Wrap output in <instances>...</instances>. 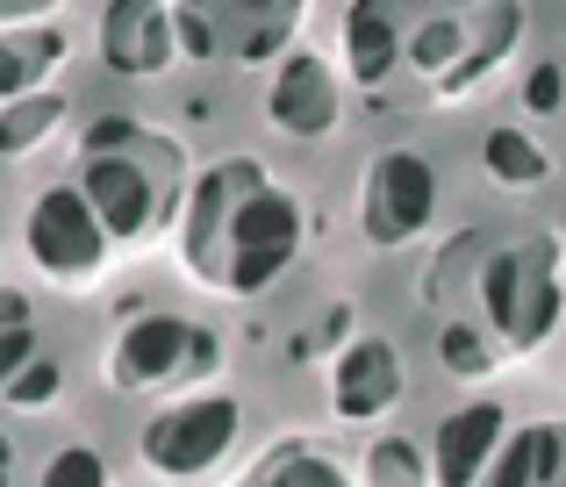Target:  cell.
Masks as SVG:
<instances>
[{
	"mask_svg": "<svg viewBox=\"0 0 566 487\" xmlns=\"http://www.w3.org/2000/svg\"><path fill=\"white\" fill-rule=\"evenodd\" d=\"M180 230H187L193 279L237 294V301L265 294L294 265V251H302V209H294V194H280L265 180L259 158L208 166L180 209Z\"/></svg>",
	"mask_w": 566,
	"mask_h": 487,
	"instance_id": "1",
	"label": "cell"
},
{
	"mask_svg": "<svg viewBox=\"0 0 566 487\" xmlns=\"http://www.w3.org/2000/svg\"><path fill=\"white\" fill-rule=\"evenodd\" d=\"M502 437H510V409L502 402H467L438 423L430 437V487H481L495 466Z\"/></svg>",
	"mask_w": 566,
	"mask_h": 487,
	"instance_id": "9",
	"label": "cell"
},
{
	"mask_svg": "<svg viewBox=\"0 0 566 487\" xmlns=\"http://www.w3.org/2000/svg\"><path fill=\"white\" fill-rule=\"evenodd\" d=\"M0 487H8V445H0Z\"/></svg>",
	"mask_w": 566,
	"mask_h": 487,
	"instance_id": "25",
	"label": "cell"
},
{
	"mask_svg": "<svg viewBox=\"0 0 566 487\" xmlns=\"http://www.w3.org/2000/svg\"><path fill=\"white\" fill-rule=\"evenodd\" d=\"M331 394H337V416L345 423H374L401 402V359L387 337H359V345L337 351L331 366Z\"/></svg>",
	"mask_w": 566,
	"mask_h": 487,
	"instance_id": "11",
	"label": "cell"
},
{
	"mask_svg": "<svg viewBox=\"0 0 566 487\" xmlns=\"http://www.w3.org/2000/svg\"><path fill=\"white\" fill-rule=\"evenodd\" d=\"M237 431H244V409H237L230 394H201V402H180V409L144 423L137 452H144L151 474L187 480V474H208V466L237 445Z\"/></svg>",
	"mask_w": 566,
	"mask_h": 487,
	"instance_id": "6",
	"label": "cell"
},
{
	"mask_svg": "<svg viewBox=\"0 0 566 487\" xmlns=\"http://www.w3.org/2000/svg\"><path fill=\"white\" fill-rule=\"evenodd\" d=\"M438 359H444V373H459V380H488V373H495L488 337L473 330V322H452V330L438 337Z\"/></svg>",
	"mask_w": 566,
	"mask_h": 487,
	"instance_id": "17",
	"label": "cell"
},
{
	"mask_svg": "<svg viewBox=\"0 0 566 487\" xmlns=\"http://www.w3.org/2000/svg\"><path fill=\"white\" fill-rule=\"evenodd\" d=\"M36 487H108V466H101L94 445H65V452H51Z\"/></svg>",
	"mask_w": 566,
	"mask_h": 487,
	"instance_id": "18",
	"label": "cell"
},
{
	"mask_svg": "<svg viewBox=\"0 0 566 487\" xmlns=\"http://www.w3.org/2000/svg\"><path fill=\"white\" fill-rule=\"evenodd\" d=\"M308 0H172L187 57H230V65H265L287 57V36L302 29Z\"/></svg>",
	"mask_w": 566,
	"mask_h": 487,
	"instance_id": "3",
	"label": "cell"
},
{
	"mask_svg": "<svg viewBox=\"0 0 566 487\" xmlns=\"http://www.w3.org/2000/svg\"><path fill=\"white\" fill-rule=\"evenodd\" d=\"M80 194H86V209L101 215L108 244H144L151 230H166L172 215L187 209L180 187H158V172L137 158V137L115 144V151H94V158H86Z\"/></svg>",
	"mask_w": 566,
	"mask_h": 487,
	"instance_id": "4",
	"label": "cell"
},
{
	"mask_svg": "<svg viewBox=\"0 0 566 487\" xmlns=\"http://www.w3.org/2000/svg\"><path fill=\"white\" fill-rule=\"evenodd\" d=\"M8 8H51V0H8Z\"/></svg>",
	"mask_w": 566,
	"mask_h": 487,
	"instance_id": "24",
	"label": "cell"
},
{
	"mask_svg": "<svg viewBox=\"0 0 566 487\" xmlns=\"http://www.w3.org/2000/svg\"><path fill=\"white\" fill-rule=\"evenodd\" d=\"M251 487H337L331 480V466H308V459H294V466H265Z\"/></svg>",
	"mask_w": 566,
	"mask_h": 487,
	"instance_id": "21",
	"label": "cell"
},
{
	"mask_svg": "<svg viewBox=\"0 0 566 487\" xmlns=\"http://www.w3.org/2000/svg\"><path fill=\"white\" fill-rule=\"evenodd\" d=\"M187 359H193V322H180V316H137L123 337H115L108 380H115V388H158V380L187 373Z\"/></svg>",
	"mask_w": 566,
	"mask_h": 487,
	"instance_id": "12",
	"label": "cell"
},
{
	"mask_svg": "<svg viewBox=\"0 0 566 487\" xmlns=\"http://www.w3.org/2000/svg\"><path fill=\"white\" fill-rule=\"evenodd\" d=\"M481 316L510 351H545L559 330V244L524 237L481 258Z\"/></svg>",
	"mask_w": 566,
	"mask_h": 487,
	"instance_id": "2",
	"label": "cell"
},
{
	"mask_svg": "<svg viewBox=\"0 0 566 487\" xmlns=\"http://www.w3.org/2000/svg\"><path fill=\"white\" fill-rule=\"evenodd\" d=\"M180 29H172V0H108L101 8V65L123 80H151L172 65Z\"/></svg>",
	"mask_w": 566,
	"mask_h": 487,
	"instance_id": "8",
	"label": "cell"
},
{
	"mask_svg": "<svg viewBox=\"0 0 566 487\" xmlns=\"http://www.w3.org/2000/svg\"><path fill=\"white\" fill-rule=\"evenodd\" d=\"M57 388H65V366H57V359H29V366H22V373H14L0 394H8L14 409H36V402H51Z\"/></svg>",
	"mask_w": 566,
	"mask_h": 487,
	"instance_id": "19",
	"label": "cell"
},
{
	"mask_svg": "<svg viewBox=\"0 0 566 487\" xmlns=\"http://www.w3.org/2000/svg\"><path fill=\"white\" fill-rule=\"evenodd\" d=\"M29 359H36V330H29V322H22V330H0V388H8Z\"/></svg>",
	"mask_w": 566,
	"mask_h": 487,
	"instance_id": "22",
	"label": "cell"
},
{
	"mask_svg": "<svg viewBox=\"0 0 566 487\" xmlns=\"http://www.w3.org/2000/svg\"><path fill=\"white\" fill-rule=\"evenodd\" d=\"M22 244H29V258H36V273H51L57 287H80V279H94L101 265H108V230L86 209L80 187L36 194V209H29V223H22Z\"/></svg>",
	"mask_w": 566,
	"mask_h": 487,
	"instance_id": "5",
	"label": "cell"
},
{
	"mask_svg": "<svg viewBox=\"0 0 566 487\" xmlns=\"http://www.w3.org/2000/svg\"><path fill=\"white\" fill-rule=\"evenodd\" d=\"M22 322H29V294L0 287V330H22Z\"/></svg>",
	"mask_w": 566,
	"mask_h": 487,
	"instance_id": "23",
	"label": "cell"
},
{
	"mask_svg": "<svg viewBox=\"0 0 566 487\" xmlns=\"http://www.w3.org/2000/svg\"><path fill=\"white\" fill-rule=\"evenodd\" d=\"M559 100H566V72H559V65H538V72L524 80V108H531V115H553Z\"/></svg>",
	"mask_w": 566,
	"mask_h": 487,
	"instance_id": "20",
	"label": "cell"
},
{
	"mask_svg": "<svg viewBox=\"0 0 566 487\" xmlns=\"http://www.w3.org/2000/svg\"><path fill=\"white\" fill-rule=\"evenodd\" d=\"M430 215H438V172H430V158L416 151H380L374 166H366V237L380 251L395 244H416L430 230Z\"/></svg>",
	"mask_w": 566,
	"mask_h": 487,
	"instance_id": "7",
	"label": "cell"
},
{
	"mask_svg": "<svg viewBox=\"0 0 566 487\" xmlns=\"http://www.w3.org/2000/svg\"><path fill=\"white\" fill-rule=\"evenodd\" d=\"M481 158H488V172H495L502 187H545V172H553V158H545L524 129H495Z\"/></svg>",
	"mask_w": 566,
	"mask_h": 487,
	"instance_id": "16",
	"label": "cell"
},
{
	"mask_svg": "<svg viewBox=\"0 0 566 487\" xmlns=\"http://www.w3.org/2000/svg\"><path fill=\"white\" fill-rule=\"evenodd\" d=\"M57 57H65V29H8V36H0V108L36 94Z\"/></svg>",
	"mask_w": 566,
	"mask_h": 487,
	"instance_id": "14",
	"label": "cell"
},
{
	"mask_svg": "<svg viewBox=\"0 0 566 487\" xmlns=\"http://www.w3.org/2000/svg\"><path fill=\"white\" fill-rule=\"evenodd\" d=\"M337 108H345V86L323 57L308 51H287L273 65V86H265V115H273L287 137H331L337 129Z\"/></svg>",
	"mask_w": 566,
	"mask_h": 487,
	"instance_id": "10",
	"label": "cell"
},
{
	"mask_svg": "<svg viewBox=\"0 0 566 487\" xmlns=\"http://www.w3.org/2000/svg\"><path fill=\"white\" fill-rule=\"evenodd\" d=\"M57 123H65V94H51V86H36V94L8 100V108H0V158L36 151V144L51 137Z\"/></svg>",
	"mask_w": 566,
	"mask_h": 487,
	"instance_id": "15",
	"label": "cell"
},
{
	"mask_svg": "<svg viewBox=\"0 0 566 487\" xmlns=\"http://www.w3.org/2000/svg\"><path fill=\"white\" fill-rule=\"evenodd\" d=\"M409 8L416 0H352L345 57L359 86H387V72H401V57H409Z\"/></svg>",
	"mask_w": 566,
	"mask_h": 487,
	"instance_id": "13",
	"label": "cell"
}]
</instances>
